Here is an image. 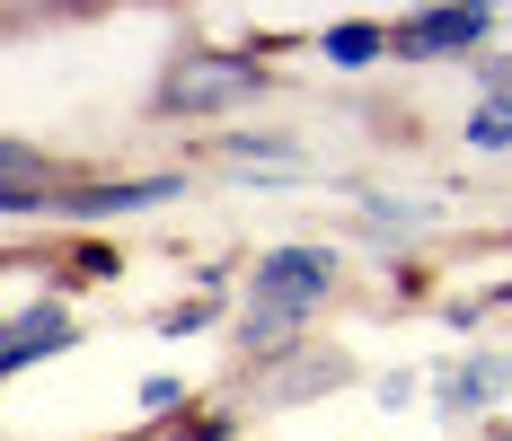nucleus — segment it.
Segmentation results:
<instances>
[{"label": "nucleus", "instance_id": "1a4fd4ad", "mask_svg": "<svg viewBox=\"0 0 512 441\" xmlns=\"http://www.w3.org/2000/svg\"><path fill=\"white\" fill-rule=\"evenodd\" d=\"M292 344H301V318H283V309H239V353H248V362H274V353H292Z\"/></svg>", "mask_w": 512, "mask_h": 441}, {"label": "nucleus", "instance_id": "a211bd4d", "mask_svg": "<svg viewBox=\"0 0 512 441\" xmlns=\"http://www.w3.org/2000/svg\"><path fill=\"white\" fill-rule=\"evenodd\" d=\"M504 309H512V283H504Z\"/></svg>", "mask_w": 512, "mask_h": 441}, {"label": "nucleus", "instance_id": "2eb2a0df", "mask_svg": "<svg viewBox=\"0 0 512 441\" xmlns=\"http://www.w3.org/2000/svg\"><path fill=\"white\" fill-rule=\"evenodd\" d=\"M71 283H115V256H106L98 239H80L71 247Z\"/></svg>", "mask_w": 512, "mask_h": 441}, {"label": "nucleus", "instance_id": "9b49d317", "mask_svg": "<svg viewBox=\"0 0 512 441\" xmlns=\"http://www.w3.org/2000/svg\"><path fill=\"white\" fill-rule=\"evenodd\" d=\"M221 159H274V168H301V142H283V133H221Z\"/></svg>", "mask_w": 512, "mask_h": 441}, {"label": "nucleus", "instance_id": "f257e3e1", "mask_svg": "<svg viewBox=\"0 0 512 441\" xmlns=\"http://www.w3.org/2000/svg\"><path fill=\"white\" fill-rule=\"evenodd\" d=\"M265 98V62L256 53H221V45H177L168 71L151 89V115H186V124H212V115H239V106Z\"/></svg>", "mask_w": 512, "mask_h": 441}, {"label": "nucleus", "instance_id": "f3484780", "mask_svg": "<svg viewBox=\"0 0 512 441\" xmlns=\"http://www.w3.org/2000/svg\"><path fill=\"white\" fill-rule=\"evenodd\" d=\"M495 441H512V424H495Z\"/></svg>", "mask_w": 512, "mask_h": 441}, {"label": "nucleus", "instance_id": "4468645a", "mask_svg": "<svg viewBox=\"0 0 512 441\" xmlns=\"http://www.w3.org/2000/svg\"><path fill=\"white\" fill-rule=\"evenodd\" d=\"M212 318H221V309H212V300L195 292V300H177V309H159V336H204Z\"/></svg>", "mask_w": 512, "mask_h": 441}, {"label": "nucleus", "instance_id": "f03ea898", "mask_svg": "<svg viewBox=\"0 0 512 441\" xmlns=\"http://www.w3.org/2000/svg\"><path fill=\"white\" fill-rule=\"evenodd\" d=\"M336 283H345V265H336V247H318V239L265 247V256L248 265V300H256V309L301 318V327H309V309H327V300H336Z\"/></svg>", "mask_w": 512, "mask_h": 441}, {"label": "nucleus", "instance_id": "6ab92c4d", "mask_svg": "<svg viewBox=\"0 0 512 441\" xmlns=\"http://www.w3.org/2000/svg\"><path fill=\"white\" fill-rule=\"evenodd\" d=\"M0 336H9V318H0Z\"/></svg>", "mask_w": 512, "mask_h": 441}, {"label": "nucleus", "instance_id": "9d476101", "mask_svg": "<svg viewBox=\"0 0 512 441\" xmlns=\"http://www.w3.org/2000/svg\"><path fill=\"white\" fill-rule=\"evenodd\" d=\"M460 133H468V150H512V98H477Z\"/></svg>", "mask_w": 512, "mask_h": 441}, {"label": "nucleus", "instance_id": "0eeeda50", "mask_svg": "<svg viewBox=\"0 0 512 441\" xmlns=\"http://www.w3.org/2000/svg\"><path fill=\"white\" fill-rule=\"evenodd\" d=\"M504 389H512V362H504V353H468V362L442 371V415H451V424H460V415H486Z\"/></svg>", "mask_w": 512, "mask_h": 441}, {"label": "nucleus", "instance_id": "f8f14e48", "mask_svg": "<svg viewBox=\"0 0 512 441\" xmlns=\"http://www.w3.org/2000/svg\"><path fill=\"white\" fill-rule=\"evenodd\" d=\"M362 221H371V230H433V203H389V195H362Z\"/></svg>", "mask_w": 512, "mask_h": 441}, {"label": "nucleus", "instance_id": "423d86ee", "mask_svg": "<svg viewBox=\"0 0 512 441\" xmlns=\"http://www.w3.org/2000/svg\"><path fill=\"white\" fill-rule=\"evenodd\" d=\"M80 327H71V309L62 300H36V309H18L9 318V336H0V380H18L27 362H53V353H71Z\"/></svg>", "mask_w": 512, "mask_h": 441}, {"label": "nucleus", "instance_id": "7ed1b4c3", "mask_svg": "<svg viewBox=\"0 0 512 441\" xmlns=\"http://www.w3.org/2000/svg\"><path fill=\"white\" fill-rule=\"evenodd\" d=\"M186 195V177L177 168H159V177H62L45 195V221H71V230H89V221H133V212H159V203Z\"/></svg>", "mask_w": 512, "mask_h": 441}, {"label": "nucleus", "instance_id": "ddd939ff", "mask_svg": "<svg viewBox=\"0 0 512 441\" xmlns=\"http://www.w3.org/2000/svg\"><path fill=\"white\" fill-rule=\"evenodd\" d=\"M62 177H0V212H18V221H45V195Z\"/></svg>", "mask_w": 512, "mask_h": 441}, {"label": "nucleus", "instance_id": "dca6fc26", "mask_svg": "<svg viewBox=\"0 0 512 441\" xmlns=\"http://www.w3.org/2000/svg\"><path fill=\"white\" fill-rule=\"evenodd\" d=\"M177 380H168V371H151V380H142V415H159V424H168V415H177Z\"/></svg>", "mask_w": 512, "mask_h": 441}, {"label": "nucleus", "instance_id": "6e6552de", "mask_svg": "<svg viewBox=\"0 0 512 441\" xmlns=\"http://www.w3.org/2000/svg\"><path fill=\"white\" fill-rule=\"evenodd\" d=\"M318 53H327L336 71H371V62L389 53V27H380V18H336V27L318 36Z\"/></svg>", "mask_w": 512, "mask_h": 441}, {"label": "nucleus", "instance_id": "20e7f679", "mask_svg": "<svg viewBox=\"0 0 512 441\" xmlns=\"http://www.w3.org/2000/svg\"><path fill=\"white\" fill-rule=\"evenodd\" d=\"M354 380V353L345 344H292V353H274V362H256L248 380V406L256 415H283V406H301V397H327Z\"/></svg>", "mask_w": 512, "mask_h": 441}, {"label": "nucleus", "instance_id": "39448f33", "mask_svg": "<svg viewBox=\"0 0 512 441\" xmlns=\"http://www.w3.org/2000/svg\"><path fill=\"white\" fill-rule=\"evenodd\" d=\"M486 36H495V9H415V18L389 27V53L398 62H460Z\"/></svg>", "mask_w": 512, "mask_h": 441}]
</instances>
